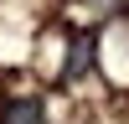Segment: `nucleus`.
I'll list each match as a JSON object with an SVG mask.
<instances>
[{"mask_svg": "<svg viewBox=\"0 0 129 124\" xmlns=\"http://www.w3.org/2000/svg\"><path fill=\"white\" fill-rule=\"evenodd\" d=\"M0 124H47V103L36 93H16L0 103Z\"/></svg>", "mask_w": 129, "mask_h": 124, "instance_id": "nucleus-1", "label": "nucleus"}, {"mask_svg": "<svg viewBox=\"0 0 129 124\" xmlns=\"http://www.w3.org/2000/svg\"><path fill=\"white\" fill-rule=\"evenodd\" d=\"M88 52H93V36H78V41H72V57H67V78H78V72L88 67Z\"/></svg>", "mask_w": 129, "mask_h": 124, "instance_id": "nucleus-2", "label": "nucleus"}]
</instances>
